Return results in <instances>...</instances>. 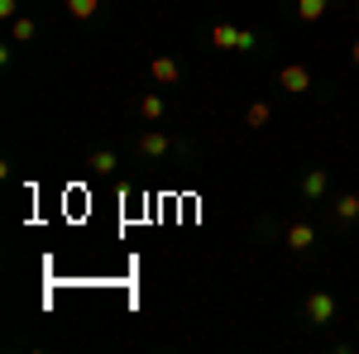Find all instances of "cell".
I'll list each match as a JSON object with an SVG mask.
<instances>
[{
  "mask_svg": "<svg viewBox=\"0 0 359 354\" xmlns=\"http://www.w3.org/2000/svg\"><path fill=\"white\" fill-rule=\"evenodd\" d=\"M168 149H172V139H168L163 130H144V135H139V154H149V158H158Z\"/></svg>",
  "mask_w": 359,
  "mask_h": 354,
  "instance_id": "3",
  "label": "cell"
},
{
  "mask_svg": "<svg viewBox=\"0 0 359 354\" xmlns=\"http://www.w3.org/2000/svg\"><path fill=\"white\" fill-rule=\"evenodd\" d=\"M240 34H245V29H235V25H216V29H211V43H216V48H240Z\"/></svg>",
  "mask_w": 359,
  "mask_h": 354,
  "instance_id": "5",
  "label": "cell"
},
{
  "mask_svg": "<svg viewBox=\"0 0 359 354\" xmlns=\"http://www.w3.org/2000/svg\"><path fill=\"white\" fill-rule=\"evenodd\" d=\"M306 321H311V326L335 321V297L331 292H311V297H306Z\"/></svg>",
  "mask_w": 359,
  "mask_h": 354,
  "instance_id": "1",
  "label": "cell"
},
{
  "mask_svg": "<svg viewBox=\"0 0 359 354\" xmlns=\"http://www.w3.org/2000/svg\"><path fill=\"white\" fill-rule=\"evenodd\" d=\"M34 34H39L34 20H15V39H34Z\"/></svg>",
  "mask_w": 359,
  "mask_h": 354,
  "instance_id": "14",
  "label": "cell"
},
{
  "mask_svg": "<svg viewBox=\"0 0 359 354\" xmlns=\"http://www.w3.org/2000/svg\"><path fill=\"white\" fill-rule=\"evenodd\" d=\"M326 15V0H297V20H306V25H316Z\"/></svg>",
  "mask_w": 359,
  "mask_h": 354,
  "instance_id": "7",
  "label": "cell"
},
{
  "mask_svg": "<svg viewBox=\"0 0 359 354\" xmlns=\"http://www.w3.org/2000/svg\"><path fill=\"white\" fill-rule=\"evenodd\" d=\"M86 168H91V172H115V154L111 149H96V154L86 158Z\"/></svg>",
  "mask_w": 359,
  "mask_h": 354,
  "instance_id": "11",
  "label": "cell"
},
{
  "mask_svg": "<svg viewBox=\"0 0 359 354\" xmlns=\"http://www.w3.org/2000/svg\"><path fill=\"white\" fill-rule=\"evenodd\" d=\"M96 10H101V0H67V15L72 20H91Z\"/></svg>",
  "mask_w": 359,
  "mask_h": 354,
  "instance_id": "12",
  "label": "cell"
},
{
  "mask_svg": "<svg viewBox=\"0 0 359 354\" xmlns=\"http://www.w3.org/2000/svg\"><path fill=\"white\" fill-rule=\"evenodd\" d=\"M311 240H316V230H311V225H292V230H287V249H297V254L311 249Z\"/></svg>",
  "mask_w": 359,
  "mask_h": 354,
  "instance_id": "6",
  "label": "cell"
},
{
  "mask_svg": "<svg viewBox=\"0 0 359 354\" xmlns=\"http://www.w3.org/2000/svg\"><path fill=\"white\" fill-rule=\"evenodd\" d=\"M149 77L158 86H172V82H182V67H177L172 57H154V62H149Z\"/></svg>",
  "mask_w": 359,
  "mask_h": 354,
  "instance_id": "2",
  "label": "cell"
},
{
  "mask_svg": "<svg viewBox=\"0 0 359 354\" xmlns=\"http://www.w3.org/2000/svg\"><path fill=\"white\" fill-rule=\"evenodd\" d=\"M302 191L306 196H321V191H326V168H311V172L302 177Z\"/></svg>",
  "mask_w": 359,
  "mask_h": 354,
  "instance_id": "9",
  "label": "cell"
},
{
  "mask_svg": "<svg viewBox=\"0 0 359 354\" xmlns=\"http://www.w3.org/2000/svg\"><path fill=\"white\" fill-rule=\"evenodd\" d=\"M335 216H340V220H359V196H355V191H345V196L335 201Z\"/></svg>",
  "mask_w": 359,
  "mask_h": 354,
  "instance_id": "10",
  "label": "cell"
},
{
  "mask_svg": "<svg viewBox=\"0 0 359 354\" xmlns=\"http://www.w3.org/2000/svg\"><path fill=\"white\" fill-rule=\"evenodd\" d=\"M355 67H359V43H355Z\"/></svg>",
  "mask_w": 359,
  "mask_h": 354,
  "instance_id": "15",
  "label": "cell"
},
{
  "mask_svg": "<svg viewBox=\"0 0 359 354\" xmlns=\"http://www.w3.org/2000/svg\"><path fill=\"white\" fill-rule=\"evenodd\" d=\"M269 115H273V110L264 106V101H254V106L245 110V120H249V125H254V130H264V125H269Z\"/></svg>",
  "mask_w": 359,
  "mask_h": 354,
  "instance_id": "13",
  "label": "cell"
},
{
  "mask_svg": "<svg viewBox=\"0 0 359 354\" xmlns=\"http://www.w3.org/2000/svg\"><path fill=\"white\" fill-rule=\"evenodd\" d=\"M139 115H144V120H158V115H163V96L144 91V96H139Z\"/></svg>",
  "mask_w": 359,
  "mask_h": 354,
  "instance_id": "8",
  "label": "cell"
},
{
  "mask_svg": "<svg viewBox=\"0 0 359 354\" xmlns=\"http://www.w3.org/2000/svg\"><path fill=\"white\" fill-rule=\"evenodd\" d=\"M278 82L287 86V91H311V72H306V67H297V62H287V67L278 72Z\"/></svg>",
  "mask_w": 359,
  "mask_h": 354,
  "instance_id": "4",
  "label": "cell"
}]
</instances>
